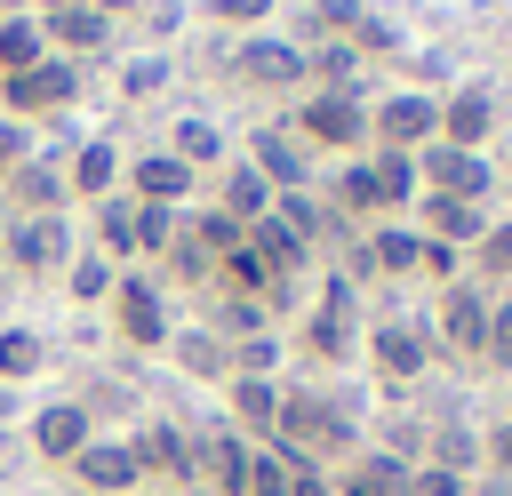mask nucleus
<instances>
[{
    "instance_id": "obj_30",
    "label": "nucleus",
    "mask_w": 512,
    "mask_h": 496,
    "mask_svg": "<svg viewBox=\"0 0 512 496\" xmlns=\"http://www.w3.org/2000/svg\"><path fill=\"white\" fill-rule=\"evenodd\" d=\"M168 152H176V160H184L192 176H200V168H224V160H232V152H224V128H216L208 112H192V120H176V136H168Z\"/></svg>"
},
{
    "instance_id": "obj_46",
    "label": "nucleus",
    "mask_w": 512,
    "mask_h": 496,
    "mask_svg": "<svg viewBox=\"0 0 512 496\" xmlns=\"http://www.w3.org/2000/svg\"><path fill=\"white\" fill-rule=\"evenodd\" d=\"M288 496H336V472H320V464H288Z\"/></svg>"
},
{
    "instance_id": "obj_45",
    "label": "nucleus",
    "mask_w": 512,
    "mask_h": 496,
    "mask_svg": "<svg viewBox=\"0 0 512 496\" xmlns=\"http://www.w3.org/2000/svg\"><path fill=\"white\" fill-rule=\"evenodd\" d=\"M24 160H32V128H24V120H8V112H0V176H16V168H24Z\"/></svg>"
},
{
    "instance_id": "obj_47",
    "label": "nucleus",
    "mask_w": 512,
    "mask_h": 496,
    "mask_svg": "<svg viewBox=\"0 0 512 496\" xmlns=\"http://www.w3.org/2000/svg\"><path fill=\"white\" fill-rule=\"evenodd\" d=\"M144 24H152V32H160V40H168V32H176V24H184V8H176V0H160V8H144Z\"/></svg>"
},
{
    "instance_id": "obj_51",
    "label": "nucleus",
    "mask_w": 512,
    "mask_h": 496,
    "mask_svg": "<svg viewBox=\"0 0 512 496\" xmlns=\"http://www.w3.org/2000/svg\"><path fill=\"white\" fill-rule=\"evenodd\" d=\"M16 8H32V0H0V16H16Z\"/></svg>"
},
{
    "instance_id": "obj_8",
    "label": "nucleus",
    "mask_w": 512,
    "mask_h": 496,
    "mask_svg": "<svg viewBox=\"0 0 512 496\" xmlns=\"http://www.w3.org/2000/svg\"><path fill=\"white\" fill-rule=\"evenodd\" d=\"M0 264H8L16 280H56V272L72 264L64 216H8V224H0Z\"/></svg>"
},
{
    "instance_id": "obj_34",
    "label": "nucleus",
    "mask_w": 512,
    "mask_h": 496,
    "mask_svg": "<svg viewBox=\"0 0 512 496\" xmlns=\"http://www.w3.org/2000/svg\"><path fill=\"white\" fill-rule=\"evenodd\" d=\"M40 56H48V32H40V16H32V8L0 16V80H8V72H24V64H40Z\"/></svg>"
},
{
    "instance_id": "obj_7",
    "label": "nucleus",
    "mask_w": 512,
    "mask_h": 496,
    "mask_svg": "<svg viewBox=\"0 0 512 496\" xmlns=\"http://www.w3.org/2000/svg\"><path fill=\"white\" fill-rule=\"evenodd\" d=\"M128 456H136V480H144V488H168V496H192V488H200V480H192V432L168 424V416H144V424L128 432Z\"/></svg>"
},
{
    "instance_id": "obj_3",
    "label": "nucleus",
    "mask_w": 512,
    "mask_h": 496,
    "mask_svg": "<svg viewBox=\"0 0 512 496\" xmlns=\"http://www.w3.org/2000/svg\"><path fill=\"white\" fill-rule=\"evenodd\" d=\"M224 72H232V88H256V96H304L312 88V48L280 40V32H248L240 48H224Z\"/></svg>"
},
{
    "instance_id": "obj_29",
    "label": "nucleus",
    "mask_w": 512,
    "mask_h": 496,
    "mask_svg": "<svg viewBox=\"0 0 512 496\" xmlns=\"http://www.w3.org/2000/svg\"><path fill=\"white\" fill-rule=\"evenodd\" d=\"M472 280H480L488 296H512V208L480 232V248H472Z\"/></svg>"
},
{
    "instance_id": "obj_23",
    "label": "nucleus",
    "mask_w": 512,
    "mask_h": 496,
    "mask_svg": "<svg viewBox=\"0 0 512 496\" xmlns=\"http://www.w3.org/2000/svg\"><path fill=\"white\" fill-rule=\"evenodd\" d=\"M168 360H176V376H192V384H232V344L200 320V328H176L168 336Z\"/></svg>"
},
{
    "instance_id": "obj_38",
    "label": "nucleus",
    "mask_w": 512,
    "mask_h": 496,
    "mask_svg": "<svg viewBox=\"0 0 512 496\" xmlns=\"http://www.w3.org/2000/svg\"><path fill=\"white\" fill-rule=\"evenodd\" d=\"M160 88H168V56H160V48L120 64V96H128V104H144V96H160Z\"/></svg>"
},
{
    "instance_id": "obj_4",
    "label": "nucleus",
    "mask_w": 512,
    "mask_h": 496,
    "mask_svg": "<svg viewBox=\"0 0 512 496\" xmlns=\"http://www.w3.org/2000/svg\"><path fill=\"white\" fill-rule=\"evenodd\" d=\"M80 88H88V64H72V56H40V64H24V72L0 80V112L24 120V128H40V120H64V112L80 104Z\"/></svg>"
},
{
    "instance_id": "obj_11",
    "label": "nucleus",
    "mask_w": 512,
    "mask_h": 496,
    "mask_svg": "<svg viewBox=\"0 0 512 496\" xmlns=\"http://www.w3.org/2000/svg\"><path fill=\"white\" fill-rule=\"evenodd\" d=\"M240 160H248L272 192H312V184H320V176H312V152L288 136V120H256L248 144H240Z\"/></svg>"
},
{
    "instance_id": "obj_15",
    "label": "nucleus",
    "mask_w": 512,
    "mask_h": 496,
    "mask_svg": "<svg viewBox=\"0 0 512 496\" xmlns=\"http://www.w3.org/2000/svg\"><path fill=\"white\" fill-rule=\"evenodd\" d=\"M64 160H72V152H32L16 176H0V208H8V216H64V200H72Z\"/></svg>"
},
{
    "instance_id": "obj_16",
    "label": "nucleus",
    "mask_w": 512,
    "mask_h": 496,
    "mask_svg": "<svg viewBox=\"0 0 512 496\" xmlns=\"http://www.w3.org/2000/svg\"><path fill=\"white\" fill-rule=\"evenodd\" d=\"M32 16H40V32H48V56H72V64H80V56H96V64L112 56V32H120V24H112V16H96L88 0L32 8Z\"/></svg>"
},
{
    "instance_id": "obj_14",
    "label": "nucleus",
    "mask_w": 512,
    "mask_h": 496,
    "mask_svg": "<svg viewBox=\"0 0 512 496\" xmlns=\"http://www.w3.org/2000/svg\"><path fill=\"white\" fill-rule=\"evenodd\" d=\"M120 192H128V200H144V208H184V200L200 192V176H192L168 144H152V152L120 160Z\"/></svg>"
},
{
    "instance_id": "obj_33",
    "label": "nucleus",
    "mask_w": 512,
    "mask_h": 496,
    "mask_svg": "<svg viewBox=\"0 0 512 496\" xmlns=\"http://www.w3.org/2000/svg\"><path fill=\"white\" fill-rule=\"evenodd\" d=\"M208 328H216L224 344H248V336L272 328V304H264V296H216V304H208Z\"/></svg>"
},
{
    "instance_id": "obj_25",
    "label": "nucleus",
    "mask_w": 512,
    "mask_h": 496,
    "mask_svg": "<svg viewBox=\"0 0 512 496\" xmlns=\"http://www.w3.org/2000/svg\"><path fill=\"white\" fill-rule=\"evenodd\" d=\"M64 184H72V200H104V192H120V152L104 144V136H88V144H72V160H64Z\"/></svg>"
},
{
    "instance_id": "obj_1",
    "label": "nucleus",
    "mask_w": 512,
    "mask_h": 496,
    "mask_svg": "<svg viewBox=\"0 0 512 496\" xmlns=\"http://www.w3.org/2000/svg\"><path fill=\"white\" fill-rule=\"evenodd\" d=\"M288 136H296L304 152H336V160H360V152H368V96L304 88V96H288Z\"/></svg>"
},
{
    "instance_id": "obj_2",
    "label": "nucleus",
    "mask_w": 512,
    "mask_h": 496,
    "mask_svg": "<svg viewBox=\"0 0 512 496\" xmlns=\"http://www.w3.org/2000/svg\"><path fill=\"white\" fill-rule=\"evenodd\" d=\"M360 352H368V368H376V384H384L392 400H408V392L432 376V360H440L432 328H424V320H408V312H384V320L360 336Z\"/></svg>"
},
{
    "instance_id": "obj_35",
    "label": "nucleus",
    "mask_w": 512,
    "mask_h": 496,
    "mask_svg": "<svg viewBox=\"0 0 512 496\" xmlns=\"http://www.w3.org/2000/svg\"><path fill=\"white\" fill-rule=\"evenodd\" d=\"M40 360H48L40 328H0V392H16V376H40Z\"/></svg>"
},
{
    "instance_id": "obj_36",
    "label": "nucleus",
    "mask_w": 512,
    "mask_h": 496,
    "mask_svg": "<svg viewBox=\"0 0 512 496\" xmlns=\"http://www.w3.org/2000/svg\"><path fill=\"white\" fill-rule=\"evenodd\" d=\"M280 360H288V336H280V328H264V336L232 344V376H272Z\"/></svg>"
},
{
    "instance_id": "obj_43",
    "label": "nucleus",
    "mask_w": 512,
    "mask_h": 496,
    "mask_svg": "<svg viewBox=\"0 0 512 496\" xmlns=\"http://www.w3.org/2000/svg\"><path fill=\"white\" fill-rule=\"evenodd\" d=\"M480 472H488V480H512V416H504L496 432H480Z\"/></svg>"
},
{
    "instance_id": "obj_18",
    "label": "nucleus",
    "mask_w": 512,
    "mask_h": 496,
    "mask_svg": "<svg viewBox=\"0 0 512 496\" xmlns=\"http://www.w3.org/2000/svg\"><path fill=\"white\" fill-rule=\"evenodd\" d=\"M64 472H72V488H88V496H136V488H144V480H136V456H128L120 432H96Z\"/></svg>"
},
{
    "instance_id": "obj_19",
    "label": "nucleus",
    "mask_w": 512,
    "mask_h": 496,
    "mask_svg": "<svg viewBox=\"0 0 512 496\" xmlns=\"http://www.w3.org/2000/svg\"><path fill=\"white\" fill-rule=\"evenodd\" d=\"M88 440H96V424H88V408H80V400H48V408H32V456H40V464H56V472H64Z\"/></svg>"
},
{
    "instance_id": "obj_50",
    "label": "nucleus",
    "mask_w": 512,
    "mask_h": 496,
    "mask_svg": "<svg viewBox=\"0 0 512 496\" xmlns=\"http://www.w3.org/2000/svg\"><path fill=\"white\" fill-rule=\"evenodd\" d=\"M496 192H504V200H512V152H504V168H496Z\"/></svg>"
},
{
    "instance_id": "obj_40",
    "label": "nucleus",
    "mask_w": 512,
    "mask_h": 496,
    "mask_svg": "<svg viewBox=\"0 0 512 496\" xmlns=\"http://www.w3.org/2000/svg\"><path fill=\"white\" fill-rule=\"evenodd\" d=\"M472 272V256L464 248H448V240H424V256H416V280H432V288H456Z\"/></svg>"
},
{
    "instance_id": "obj_21",
    "label": "nucleus",
    "mask_w": 512,
    "mask_h": 496,
    "mask_svg": "<svg viewBox=\"0 0 512 496\" xmlns=\"http://www.w3.org/2000/svg\"><path fill=\"white\" fill-rule=\"evenodd\" d=\"M160 288H216V248L200 216H176V240L160 248Z\"/></svg>"
},
{
    "instance_id": "obj_24",
    "label": "nucleus",
    "mask_w": 512,
    "mask_h": 496,
    "mask_svg": "<svg viewBox=\"0 0 512 496\" xmlns=\"http://www.w3.org/2000/svg\"><path fill=\"white\" fill-rule=\"evenodd\" d=\"M344 488H360V496H408V480H416V464L408 456H392V448H376V440H360L352 456H344V472H336Z\"/></svg>"
},
{
    "instance_id": "obj_48",
    "label": "nucleus",
    "mask_w": 512,
    "mask_h": 496,
    "mask_svg": "<svg viewBox=\"0 0 512 496\" xmlns=\"http://www.w3.org/2000/svg\"><path fill=\"white\" fill-rule=\"evenodd\" d=\"M88 8H96V16H112V24H120V16H144V8H152V0H88Z\"/></svg>"
},
{
    "instance_id": "obj_42",
    "label": "nucleus",
    "mask_w": 512,
    "mask_h": 496,
    "mask_svg": "<svg viewBox=\"0 0 512 496\" xmlns=\"http://www.w3.org/2000/svg\"><path fill=\"white\" fill-rule=\"evenodd\" d=\"M240 496H288V456L256 448V456H248V488H240Z\"/></svg>"
},
{
    "instance_id": "obj_20",
    "label": "nucleus",
    "mask_w": 512,
    "mask_h": 496,
    "mask_svg": "<svg viewBox=\"0 0 512 496\" xmlns=\"http://www.w3.org/2000/svg\"><path fill=\"white\" fill-rule=\"evenodd\" d=\"M224 424L264 448L272 424H280V376H232V384H224Z\"/></svg>"
},
{
    "instance_id": "obj_27",
    "label": "nucleus",
    "mask_w": 512,
    "mask_h": 496,
    "mask_svg": "<svg viewBox=\"0 0 512 496\" xmlns=\"http://www.w3.org/2000/svg\"><path fill=\"white\" fill-rule=\"evenodd\" d=\"M96 256L136 264V200H128V192H104V200H96Z\"/></svg>"
},
{
    "instance_id": "obj_10",
    "label": "nucleus",
    "mask_w": 512,
    "mask_h": 496,
    "mask_svg": "<svg viewBox=\"0 0 512 496\" xmlns=\"http://www.w3.org/2000/svg\"><path fill=\"white\" fill-rule=\"evenodd\" d=\"M416 184H424L432 200H488V208H496V160H488V152L424 144V152H416Z\"/></svg>"
},
{
    "instance_id": "obj_39",
    "label": "nucleus",
    "mask_w": 512,
    "mask_h": 496,
    "mask_svg": "<svg viewBox=\"0 0 512 496\" xmlns=\"http://www.w3.org/2000/svg\"><path fill=\"white\" fill-rule=\"evenodd\" d=\"M176 216H184V208H144V200H136V264H144V256L160 264V248L176 240Z\"/></svg>"
},
{
    "instance_id": "obj_28",
    "label": "nucleus",
    "mask_w": 512,
    "mask_h": 496,
    "mask_svg": "<svg viewBox=\"0 0 512 496\" xmlns=\"http://www.w3.org/2000/svg\"><path fill=\"white\" fill-rule=\"evenodd\" d=\"M368 256H376V280H416L424 232H416V224H376V232H368Z\"/></svg>"
},
{
    "instance_id": "obj_6",
    "label": "nucleus",
    "mask_w": 512,
    "mask_h": 496,
    "mask_svg": "<svg viewBox=\"0 0 512 496\" xmlns=\"http://www.w3.org/2000/svg\"><path fill=\"white\" fill-rule=\"evenodd\" d=\"M432 136H440V96L432 88L368 96V152H424Z\"/></svg>"
},
{
    "instance_id": "obj_9",
    "label": "nucleus",
    "mask_w": 512,
    "mask_h": 496,
    "mask_svg": "<svg viewBox=\"0 0 512 496\" xmlns=\"http://www.w3.org/2000/svg\"><path fill=\"white\" fill-rule=\"evenodd\" d=\"M488 288L464 272L456 288H440V304H432V344L448 352V360H464V368H480V344H488Z\"/></svg>"
},
{
    "instance_id": "obj_32",
    "label": "nucleus",
    "mask_w": 512,
    "mask_h": 496,
    "mask_svg": "<svg viewBox=\"0 0 512 496\" xmlns=\"http://www.w3.org/2000/svg\"><path fill=\"white\" fill-rule=\"evenodd\" d=\"M64 288H72V304H112V288H120V264H112V256H96V248H72V264H64Z\"/></svg>"
},
{
    "instance_id": "obj_26",
    "label": "nucleus",
    "mask_w": 512,
    "mask_h": 496,
    "mask_svg": "<svg viewBox=\"0 0 512 496\" xmlns=\"http://www.w3.org/2000/svg\"><path fill=\"white\" fill-rule=\"evenodd\" d=\"M368 168H376V200H384V224H408V208H416V152H368Z\"/></svg>"
},
{
    "instance_id": "obj_13",
    "label": "nucleus",
    "mask_w": 512,
    "mask_h": 496,
    "mask_svg": "<svg viewBox=\"0 0 512 496\" xmlns=\"http://www.w3.org/2000/svg\"><path fill=\"white\" fill-rule=\"evenodd\" d=\"M432 144H456V152H488L496 144V88L488 80H456L440 96V136Z\"/></svg>"
},
{
    "instance_id": "obj_31",
    "label": "nucleus",
    "mask_w": 512,
    "mask_h": 496,
    "mask_svg": "<svg viewBox=\"0 0 512 496\" xmlns=\"http://www.w3.org/2000/svg\"><path fill=\"white\" fill-rule=\"evenodd\" d=\"M360 72H368V56H360L352 40H320V48H312V88L360 96Z\"/></svg>"
},
{
    "instance_id": "obj_44",
    "label": "nucleus",
    "mask_w": 512,
    "mask_h": 496,
    "mask_svg": "<svg viewBox=\"0 0 512 496\" xmlns=\"http://www.w3.org/2000/svg\"><path fill=\"white\" fill-rule=\"evenodd\" d=\"M408 496H472V480H464V472H440V464H416Z\"/></svg>"
},
{
    "instance_id": "obj_17",
    "label": "nucleus",
    "mask_w": 512,
    "mask_h": 496,
    "mask_svg": "<svg viewBox=\"0 0 512 496\" xmlns=\"http://www.w3.org/2000/svg\"><path fill=\"white\" fill-rule=\"evenodd\" d=\"M408 224L424 232V240H448V248H480V232L496 224V208L488 200H432V192H416V208H408Z\"/></svg>"
},
{
    "instance_id": "obj_52",
    "label": "nucleus",
    "mask_w": 512,
    "mask_h": 496,
    "mask_svg": "<svg viewBox=\"0 0 512 496\" xmlns=\"http://www.w3.org/2000/svg\"><path fill=\"white\" fill-rule=\"evenodd\" d=\"M136 496H168V488H136Z\"/></svg>"
},
{
    "instance_id": "obj_37",
    "label": "nucleus",
    "mask_w": 512,
    "mask_h": 496,
    "mask_svg": "<svg viewBox=\"0 0 512 496\" xmlns=\"http://www.w3.org/2000/svg\"><path fill=\"white\" fill-rule=\"evenodd\" d=\"M272 8H280V0H200V16H208V24H224V32H264V24H272Z\"/></svg>"
},
{
    "instance_id": "obj_22",
    "label": "nucleus",
    "mask_w": 512,
    "mask_h": 496,
    "mask_svg": "<svg viewBox=\"0 0 512 496\" xmlns=\"http://www.w3.org/2000/svg\"><path fill=\"white\" fill-rule=\"evenodd\" d=\"M272 200H280V192H272V184H264V176H256V168L240 160V152H232V160L216 168V200H208V208H216V216H232L240 232H248L256 216H272Z\"/></svg>"
},
{
    "instance_id": "obj_5",
    "label": "nucleus",
    "mask_w": 512,
    "mask_h": 496,
    "mask_svg": "<svg viewBox=\"0 0 512 496\" xmlns=\"http://www.w3.org/2000/svg\"><path fill=\"white\" fill-rule=\"evenodd\" d=\"M104 312H112V328H120L128 352H168V336H176L168 288H160V272H144V264H120V288H112Z\"/></svg>"
},
{
    "instance_id": "obj_12",
    "label": "nucleus",
    "mask_w": 512,
    "mask_h": 496,
    "mask_svg": "<svg viewBox=\"0 0 512 496\" xmlns=\"http://www.w3.org/2000/svg\"><path fill=\"white\" fill-rule=\"evenodd\" d=\"M248 456H256V440H240L232 424H208V432H192V496H240L248 488Z\"/></svg>"
},
{
    "instance_id": "obj_41",
    "label": "nucleus",
    "mask_w": 512,
    "mask_h": 496,
    "mask_svg": "<svg viewBox=\"0 0 512 496\" xmlns=\"http://www.w3.org/2000/svg\"><path fill=\"white\" fill-rule=\"evenodd\" d=\"M480 368L512 376V296H496V304H488V344H480Z\"/></svg>"
},
{
    "instance_id": "obj_49",
    "label": "nucleus",
    "mask_w": 512,
    "mask_h": 496,
    "mask_svg": "<svg viewBox=\"0 0 512 496\" xmlns=\"http://www.w3.org/2000/svg\"><path fill=\"white\" fill-rule=\"evenodd\" d=\"M472 496H512V480H488V472H480V480H472Z\"/></svg>"
}]
</instances>
